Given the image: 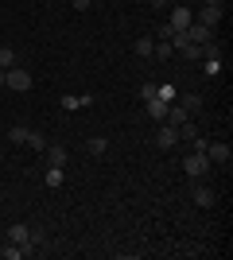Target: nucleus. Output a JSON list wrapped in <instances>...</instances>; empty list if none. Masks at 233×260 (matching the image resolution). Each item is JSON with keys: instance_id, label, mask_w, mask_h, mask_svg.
Listing matches in <instances>:
<instances>
[{"instance_id": "f257e3e1", "label": "nucleus", "mask_w": 233, "mask_h": 260, "mask_svg": "<svg viewBox=\"0 0 233 260\" xmlns=\"http://www.w3.org/2000/svg\"><path fill=\"white\" fill-rule=\"evenodd\" d=\"M4 86L16 89V93H27V89H31V74H27L23 66H8V70H4Z\"/></svg>"}, {"instance_id": "f03ea898", "label": "nucleus", "mask_w": 233, "mask_h": 260, "mask_svg": "<svg viewBox=\"0 0 233 260\" xmlns=\"http://www.w3.org/2000/svg\"><path fill=\"white\" fill-rule=\"evenodd\" d=\"M183 171H187L190 179H202V175L210 171V159H206V152H190V155H183Z\"/></svg>"}, {"instance_id": "7ed1b4c3", "label": "nucleus", "mask_w": 233, "mask_h": 260, "mask_svg": "<svg viewBox=\"0 0 233 260\" xmlns=\"http://www.w3.org/2000/svg\"><path fill=\"white\" fill-rule=\"evenodd\" d=\"M190 23H194V12H190V8H183V4H179V8H171V20H167V27H171V31H187Z\"/></svg>"}, {"instance_id": "20e7f679", "label": "nucleus", "mask_w": 233, "mask_h": 260, "mask_svg": "<svg viewBox=\"0 0 233 260\" xmlns=\"http://www.w3.org/2000/svg\"><path fill=\"white\" fill-rule=\"evenodd\" d=\"M202 62H206V70H210V74H218V66H222V47L214 43H202Z\"/></svg>"}, {"instance_id": "39448f33", "label": "nucleus", "mask_w": 233, "mask_h": 260, "mask_svg": "<svg viewBox=\"0 0 233 260\" xmlns=\"http://www.w3.org/2000/svg\"><path fill=\"white\" fill-rule=\"evenodd\" d=\"M206 159H210V163H229V159H233V148H229L225 140L206 144Z\"/></svg>"}, {"instance_id": "423d86ee", "label": "nucleus", "mask_w": 233, "mask_h": 260, "mask_svg": "<svg viewBox=\"0 0 233 260\" xmlns=\"http://www.w3.org/2000/svg\"><path fill=\"white\" fill-rule=\"evenodd\" d=\"M155 144H159L163 152H167V148H175V144H179V128H175V124H159V132H155Z\"/></svg>"}, {"instance_id": "0eeeda50", "label": "nucleus", "mask_w": 233, "mask_h": 260, "mask_svg": "<svg viewBox=\"0 0 233 260\" xmlns=\"http://www.w3.org/2000/svg\"><path fill=\"white\" fill-rule=\"evenodd\" d=\"M194 23H202V27H218V23H222V4H218V8H198V16H194Z\"/></svg>"}, {"instance_id": "6e6552de", "label": "nucleus", "mask_w": 233, "mask_h": 260, "mask_svg": "<svg viewBox=\"0 0 233 260\" xmlns=\"http://www.w3.org/2000/svg\"><path fill=\"white\" fill-rule=\"evenodd\" d=\"M43 155H47V163H51V167H66V148H62V144H47L43 148Z\"/></svg>"}, {"instance_id": "1a4fd4ad", "label": "nucleus", "mask_w": 233, "mask_h": 260, "mask_svg": "<svg viewBox=\"0 0 233 260\" xmlns=\"http://www.w3.org/2000/svg\"><path fill=\"white\" fill-rule=\"evenodd\" d=\"M183 120H190V113H187L183 105H175V101H171V105H167V113H163V124H175V128H179Z\"/></svg>"}, {"instance_id": "9d476101", "label": "nucleus", "mask_w": 233, "mask_h": 260, "mask_svg": "<svg viewBox=\"0 0 233 260\" xmlns=\"http://www.w3.org/2000/svg\"><path fill=\"white\" fill-rule=\"evenodd\" d=\"M190 194H194V206H202V210H210L214 202H218V194H214L210 186H194Z\"/></svg>"}, {"instance_id": "9b49d317", "label": "nucleus", "mask_w": 233, "mask_h": 260, "mask_svg": "<svg viewBox=\"0 0 233 260\" xmlns=\"http://www.w3.org/2000/svg\"><path fill=\"white\" fill-rule=\"evenodd\" d=\"M187 39H190V43H210V39H214V31H210V27H202V23H190V27H187Z\"/></svg>"}, {"instance_id": "f8f14e48", "label": "nucleus", "mask_w": 233, "mask_h": 260, "mask_svg": "<svg viewBox=\"0 0 233 260\" xmlns=\"http://www.w3.org/2000/svg\"><path fill=\"white\" fill-rule=\"evenodd\" d=\"M144 105H148V117L163 124V113H167V105H171V101H163V98H148Z\"/></svg>"}, {"instance_id": "ddd939ff", "label": "nucleus", "mask_w": 233, "mask_h": 260, "mask_svg": "<svg viewBox=\"0 0 233 260\" xmlns=\"http://www.w3.org/2000/svg\"><path fill=\"white\" fill-rule=\"evenodd\" d=\"M86 152L89 155H105V152H109V140H105V136H89V140H86Z\"/></svg>"}, {"instance_id": "4468645a", "label": "nucleus", "mask_w": 233, "mask_h": 260, "mask_svg": "<svg viewBox=\"0 0 233 260\" xmlns=\"http://www.w3.org/2000/svg\"><path fill=\"white\" fill-rule=\"evenodd\" d=\"M179 105L187 109V113H198V109H202V93H183V101H179Z\"/></svg>"}, {"instance_id": "2eb2a0df", "label": "nucleus", "mask_w": 233, "mask_h": 260, "mask_svg": "<svg viewBox=\"0 0 233 260\" xmlns=\"http://www.w3.org/2000/svg\"><path fill=\"white\" fill-rule=\"evenodd\" d=\"M152 47H155V39H148V35L136 39V54H140V58H152Z\"/></svg>"}, {"instance_id": "dca6fc26", "label": "nucleus", "mask_w": 233, "mask_h": 260, "mask_svg": "<svg viewBox=\"0 0 233 260\" xmlns=\"http://www.w3.org/2000/svg\"><path fill=\"white\" fill-rule=\"evenodd\" d=\"M179 54H183L187 62H202V47H198V43H187V47H183Z\"/></svg>"}, {"instance_id": "f3484780", "label": "nucleus", "mask_w": 233, "mask_h": 260, "mask_svg": "<svg viewBox=\"0 0 233 260\" xmlns=\"http://www.w3.org/2000/svg\"><path fill=\"white\" fill-rule=\"evenodd\" d=\"M0 256H4V260H20V256H23V249H20V245H12V241H4Z\"/></svg>"}, {"instance_id": "a211bd4d", "label": "nucleus", "mask_w": 233, "mask_h": 260, "mask_svg": "<svg viewBox=\"0 0 233 260\" xmlns=\"http://www.w3.org/2000/svg\"><path fill=\"white\" fill-rule=\"evenodd\" d=\"M27 132H31V128L16 124V128H8V140H12V144H27Z\"/></svg>"}, {"instance_id": "6ab92c4d", "label": "nucleus", "mask_w": 233, "mask_h": 260, "mask_svg": "<svg viewBox=\"0 0 233 260\" xmlns=\"http://www.w3.org/2000/svg\"><path fill=\"white\" fill-rule=\"evenodd\" d=\"M194 136H198V124L183 120V124H179V140H194Z\"/></svg>"}, {"instance_id": "aec40b11", "label": "nucleus", "mask_w": 233, "mask_h": 260, "mask_svg": "<svg viewBox=\"0 0 233 260\" xmlns=\"http://www.w3.org/2000/svg\"><path fill=\"white\" fill-rule=\"evenodd\" d=\"M8 66H16V51H12V47H0V70H8Z\"/></svg>"}, {"instance_id": "412c9836", "label": "nucleus", "mask_w": 233, "mask_h": 260, "mask_svg": "<svg viewBox=\"0 0 233 260\" xmlns=\"http://www.w3.org/2000/svg\"><path fill=\"white\" fill-rule=\"evenodd\" d=\"M27 144H31V148H35L39 155H43V148H47V140L39 136V132H27Z\"/></svg>"}, {"instance_id": "4be33fe9", "label": "nucleus", "mask_w": 233, "mask_h": 260, "mask_svg": "<svg viewBox=\"0 0 233 260\" xmlns=\"http://www.w3.org/2000/svg\"><path fill=\"white\" fill-rule=\"evenodd\" d=\"M47 186H62V167H51V171H47Z\"/></svg>"}, {"instance_id": "5701e85b", "label": "nucleus", "mask_w": 233, "mask_h": 260, "mask_svg": "<svg viewBox=\"0 0 233 260\" xmlns=\"http://www.w3.org/2000/svg\"><path fill=\"white\" fill-rule=\"evenodd\" d=\"M155 93H159V86H155V82H144V86H140V98H155Z\"/></svg>"}, {"instance_id": "b1692460", "label": "nucleus", "mask_w": 233, "mask_h": 260, "mask_svg": "<svg viewBox=\"0 0 233 260\" xmlns=\"http://www.w3.org/2000/svg\"><path fill=\"white\" fill-rule=\"evenodd\" d=\"M62 109H82V98H70L66 93V98H62Z\"/></svg>"}, {"instance_id": "393cba45", "label": "nucleus", "mask_w": 233, "mask_h": 260, "mask_svg": "<svg viewBox=\"0 0 233 260\" xmlns=\"http://www.w3.org/2000/svg\"><path fill=\"white\" fill-rule=\"evenodd\" d=\"M70 4H74V8H78V12H86V8H89V4H93V0H70Z\"/></svg>"}, {"instance_id": "a878e982", "label": "nucleus", "mask_w": 233, "mask_h": 260, "mask_svg": "<svg viewBox=\"0 0 233 260\" xmlns=\"http://www.w3.org/2000/svg\"><path fill=\"white\" fill-rule=\"evenodd\" d=\"M202 8H218V4H222V0H198Z\"/></svg>"}, {"instance_id": "bb28decb", "label": "nucleus", "mask_w": 233, "mask_h": 260, "mask_svg": "<svg viewBox=\"0 0 233 260\" xmlns=\"http://www.w3.org/2000/svg\"><path fill=\"white\" fill-rule=\"evenodd\" d=\"M148 4H152L155 12H163V4H167V0H148Z\"/></svg>"}, {"instance_id": "cd10ccee", "label": "nucleus", "mask_w": 233, "mask_h": 260, "mask_svg": "<svg viewBox=\"0 0 233 260\" xmlns=\"http://www.w3.org/2000/svg\"><path fill=\"white\" fill-rule=\"evenodd\" d=\"M0 86H4V70H0Z\"/></svg>"}, {"instance_id": "c85d7f7f", "label": "nucleus", "mask_w": 233, "mask_h": 260, "mask_svg": "<svg viewBox=\"0 0 233 260\" xmlns=\"http://www.w3.org/2000/svg\"><path fill=\"white\" fill-rule=\"evenodd\" d=\"M0 245H4V233H0Z\"/></svg>"}]
</instances>
